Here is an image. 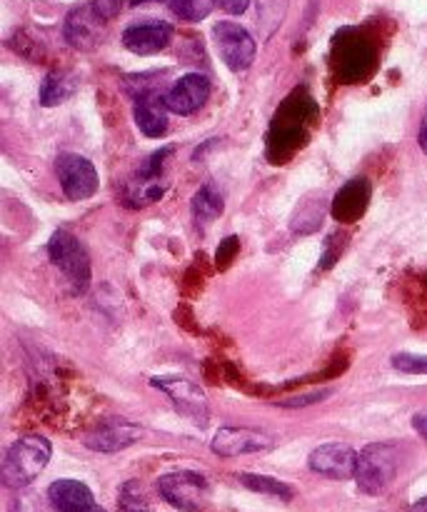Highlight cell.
Instances as JSON below:
<instances>
[{
  "label": "cell",
  "instance_id": "30",
  "mask_svg": "<svg viewBox=\"0 0 427 512\" xmlns=\"http://www.w3.org/2000/svg\"><path fill=\"white\" fill-rule=\"evenodd\" d=\"M85 512H108V510H103V508H100V505H93V508L85 510Z\"/></svg>",
  "mask_w": 427,
  "mask_h": 512
},
{
  "label": "cell",
  "instance_id": "8",
  "mask_svg": "<svg viewBox=\"0 0 427 512\" xmlns=\"http://www.w3.org/2000/svg\"><path fill=\"white\" fill-rule=\"evenodd\" d=\"M275 448L273 435L255 428H220L210 440V450L218 458H240V455L265 453Z\"/></svg>",
  "mask_w": 427,
  "mask_h": 512
},
{
  "label": "cell",
  "instance_id": "2",
  "mask_svg": "<svg viewBox=\"0 0 427 512\" xmlns=\"http://www.w3.org/2000/svg\"><path fill=\"white\" fill-rule=\"evenodd\" d=\"M400 450L398 445L373 443L365 445L358 453V470H355V483L360 493L383 495L398 478Z\"/></svg>",
  "mask_w": 427,
  "mask_h": 512
},
{
  "label": "cell",
  "instance_id": "20",
  "mask_svg": "<svg viewBox=\"0 0 427 512\" xmlns=\"http://www.w3.org/2000/svg\"><path fill=\"white\" fill-rule=\"evenodd\" d=\"M213 8L215 0H170V10L180 20H188V23H198V20L208 18Z\"/></svg>",
  "mask_w": 427,
  "mask_h": 512
},
{
  "label": "cell",
  "instance_id": "21",
  "mask_svg": "<svg viewBox=\"0 0 427 512\" xmlns=\"http://www.w3.org/2000/svg\"><path fill=\"white\" fill-rule=\"evenodd\" d=\"M393 368L408 375H427V355L398 353L393 355Z\"/></svg>",
  "mask_w": 427,
  "mask_h": 512
},
{
  "label": "cell",
  "instance_id": "6",
  "mask_svg": "<svg viewBox=\"0 0 427 512\" xmlns=\"http://www.w3.org/2000/svg\"><path fill=\"white\" fill-rule=\"evenodd\" d=\"M213 43L230 70H245L255 60V38L238 23L220 20L213 25Z\"/></svg>",
  "mask_w": 427,
  "mask_h": 512
},
{
  "label": "cell",
  "instance_id": "9",
  "mask_svg": "<svg viewBox=\"0 0 427 512\" xmlns=\"http://www.w3.org/2000/svg\"><path fill=\"white\" fill-rule=\"evenodd\" d=\"M310 470L330 480H350L358 470V453L345 443L320 445L310 453Z\"/></svg>",
  "mask_w": 427,
  "mask_h": 512
},
{
  "label": "cell",
  "instance_id": "18",
  "mask_svg": "<svg viewBox=\"0 0 427 512\" xmlns=\"http://www.w3.org/2000/svg\"><path fill=\"white\" fill-rule=\"evenodd\" d=\"M240 483H243L248 490H253V493L268 495V498H280V500H285V503H288V500H293V488L285 483H280V480L268 478V475L243 473L240 475Z\"/></svg>",
  "mask_w": 427,
  "mask_h": 512
},
{
  "label": "cell",
  "instance_id": "5",
  "mask_svg": "<svg viewBox=\"0 0 427 512\" xmlns=\"http://www.w3.org/2000/svg\"><path fill=\"white\" fill-rule=\"evenodd\" d=\"M55 175L65 198L70 200H88L98 190V170L83 155L60 153L55 158Z\"/></svg>",
  "mask_w": 427,
  "mask_h": 512
},
{
  "label": "cell",
  "instance_id": "26",
  "mask_svg": "<svg viewBox=\"0 0 427 512\" xmlns=\"http://www.w3.org/2000/svg\"><path fill=\"white\" fill-rule=\"evenodd\" d=\"M413 428L418 430V433L423 435V438H427V413L415 415V418H413Z\"/></svg>",
  "mask_w": 427,
  "mask_h": 512
},
{
  "label": "cell",
  "instance_id": "1",
  "mask_svg": "<svg viewBox=\"0 0 427 512\" xmlns=\"http://www.w3.org/2000/svg\"><path fill=\"white\" fill-rule=\"evenodd\" d=\"M50 455H53V445L43 435H28L10 445L3 458V470H0L5 488L20 490L33 483L50 463Z\"/></svg>",
  "mask_w": 427,
  "mask_h": 512
},
{
  "label": "cell",
  "instance_id": "10",
  "mask_svg": "<svg viewBox=\"0 0 427 512\" xmlns=\"http://www.w3.org/2000/svg\"><path fill=\"white\" fill-rule=\"evenodd\" d=\"M150 383H153V388L163 390L170 398V403H173L185 418L205 423V418H208V398H205V393L198 385L190 383V380L185 378H165V375L153 378Z\"/></svg>",
  "mask_w": 427,
  "mask_h": 512
},
{
  "label": "cell",
  "instance_id": "27",
  "mask_svg": "<svg viewBox=\"0 0 427 512\" xmlns=\"http://www.w3.org/2000/svg\"><path fill=\"white\" fill-rule=\"evenodd\" d=\"M420 148L427 153V118L423 120V128H420Z\"/></svg>",
  "mask_w": 427,
  "mask_h": 512
},
{
  "label": "cell",
  "instance_id": "16",
  "mask_svg": "<svg viewBox=\"0 0 427 512\" xmlns=\"http://www.w3.org/2000/svg\"><path fill=\"white\" fill-rule=\"evenodd\" d=\"M78 88V80L68 70H53V73L45 75L43 85H40V105L45 108H55V105L65 103L70 95Z\"/></svg>",
  "mask_w": 427,
  "mask_h": 512
},
{
  "label": "cell",
  "instance_id": "12",
  "mask_svg": "<svg viewBox=\"0 0 427 512\" xmlns=\"http://www.w3.org/2000/svg\"><path fill=\"white\" fill-rule=\"evenodd\" d=\"M140 438H143V428L125 423V420H113V423L100 425L93 433L85 435L83 443L85 448L95 450V453H120V450L138 443Z\"/></svg>",
  "mask_w": 427,
  "mask_h": 512
},
{
  "label": "cell",
  "instance_id": "29",
  "mask_svg": "<svg viewBox=\"0 0 427 512\" xmlns=\"http://www.w3.org/2000/svg\"><path fill=\"white\" fill-rule=\"evenodd\" d=\"M143 3H160V0H130V5H143Z\"/></svg>",
  "mask_w": 427,
  "mask_h": 512
},
{
  "label": "cell",
  "instance_id": "25",
  "mask_svg": "<svg viewBox=\"0 0 427 512\" xmlns=\"http://www.w3.org/2000/svg\"><path fill=\"white\" fill-rule=\"evenodd\" d=\"M325 395H328V390H320V393H315V395H303V398H300V400H285V403H280V405H283V408H300V405L320 403V400H323Z\"/></svg>",
  "mask_w": 427,
  "mask_h": 512
},
{
  "label": "cell",
  "instance_id": "24",
  "mask_svg": "<svg viewBox=\"0 0 427 512\" xmlns=\"http://www.w3.org/2000/svg\"><path fill=\"white\" fill-rule=\"evenodd\" d=\"M220 8L230 15H243L250 8V0H218Z\"/></svg>",
  "mask_w": 427,
  "mask_h": 512
},
{
  "label": "cell",
  "instance_id": "13",
  "mask_svg": "<svg viewBox=\"0 0 427 512\" xmlns=\"http://www.w3.org/2000/svg\"><path fill=\"white\" fill-rule=\"evenodd\" d=\"M173 28L163 20H148V23H135L125 28L123 45L135 55H153L160 53L170 43Z\"/></svg>",
  "mask_w": 427,
  "mask_h": 512
},
{
  "label": "cell",
  "instance_id": "15",
  "mask_svg": "<svg viewBox=\"0 0 427 512\" xmlns=\"http://www.w3.org/2000/svg\"><path fill=\"white\" fill-rule=\"evenodd\" d=\"M48 500L55 512H85L95 505L88 485L78 480H55L48 488Z\"/></svg>",
  "mask_w": 427,
  "mask_h": 512
},
{
  "label": "cell",
  "instance_id": "7",
  "mask_svg": "<svg viewBox=\"0 0 427 512\" xmlns=\"http://www.w3.org/2000/svg\"><path fill=\"white\" fill-rule=\"evenodd\" d=\"M105 23L108 20L95 10V5H75L65 18L63 35L70 48L95 50L105 38Z\"/></svg>",
  "mask_w": 427,
  "mask_h": 512
},
{
  "label": "cell",
  "instance_id": "14",
  "mask_svg": "<svg viewBox=\"0 0 427 512\" xmlns=\"http://www.w3.org/2000/svg\"><path fill=\"white\" fill-rule=\"evenodd\" d=\"M133 118L140 133L148 138H160L168 130V105H165V95L145 93L135 98L133 105Z\"/></svg>",
  "mask_w": 427,
  "mask_h": 512
},
{
  "label": "cell",
  "instance_id": "4",
  "mask_svg": "<svg viewBox=\"0 0 427 512\" xmlns=\"http://www.w3.org/2000/svg\"><path fill=\"white\" fill-rule=\"evenodd\" d=\"M158 493L180 512H203L208 508L210 485L195 470H175L158 480Z\"/></svg>",
  "mask_w": 427,
  "mask_h": 512
},
{
  "label": "cell",
  "instance_id": "3",
  "mask_svg": "<svg viewBox=\"0 0 427 512\" xmlns=\"http://www.w3.org/2000/svg\"><path fill=\"white\" fill-rule=\"evenodd\" d=\"M48 258L63 273L68 290L73 295H83L90 285V258L75 235L68 230H55L48 240Z\"/></svg>",
  "mask_w": 427,
  "mask_h": 512
},
{
  "label": "cell",
  "instance_id": "19",
  "mask_svg": "<svg viewBox=\"0 0 427 512\" xmlns=\"http://www.w3.org/2000/svg\"><path fill=\"white\" fill-rule=\"evenodd\" d=\"M338 53H340V63H343V70H350V75H360V70L368 65V48H365L363 40L353 38L348 45L338 43Z\"/></svg>",
  "mask_w": 427,
  "mask_h": 512
},
{
  "label": "cell",
  "instance_id": "22",
  "mask_svg": "<svg viewBox=\"0 0 427 512\" xmlns=\"http://www.w3.org/2000/svg\"><path fill=\"white\" fill-rule=\"evenodd\" d=\"M120 512H148L143 495H140L138 485L128 483L120 493Z\"/></svg>",
  "mask_w": 427,
  "mask_h": 512
},
{
  "label": "cell",
  "instance_id": "11",
  "mask_svg": "<svg viewBox=\"0 0 427 512\" xmlns=\"http://www.w3.org/2000/svg\"><path fill=\"white\" fill-rule=\"evenodd\" d=\"M210 98V80L200 73H188L175 80L173 88L165 93V105L178 115H190L205 105Z\"/></svg>",
  "mask_w": 427,
  "mask_h": 512
},
{
  "label": "cell",
  "instance_id": "23",
  "mask_svg": "<svg viewBox=\"0 0 427 512\" xmlns=\"http://www.w3.org/2000/svg\"><path fill=\"white\" fill-rule=\"evenodd\" d=\"M125 3H130V0H93L95 10H98L105 20L113 18V15H118L120 8H123Z\"/></svg>",
  "mask_w": 427,
  "mask_h": 512
},
{
  "label": "cell",
  "instance_id": "17",
  "mask_svg": "<svg viewBox=\"0 0 427 512\" xmlns=\"http://www.w3.org/2000/svg\"><path fill=\"white\" fill-rule=\"evenodd\" d=\"M190 208H193V218L198 220V225H208V223H213V220L220 218L225 203H223V198H220L218 188H213V185H203V188L195 193Z\"/></svg>",
  "mask_w": 427,
  "mask_h": 512
},
{
  "label": "cell",
  "instance_id": "28",
  "mask_svg": "<svg viewBox=\"0 0 427 512\" xmlns=\"http://www.w3.org/2000/svg\"><path fill=\"white\" fill-rule=\"evenodd\" d=\"M408 512H427V498L418 500V503H415V505H410Z\"/></svg>",
  "mask_w": 427,
  "mask_h": 512
}]
</instances>
